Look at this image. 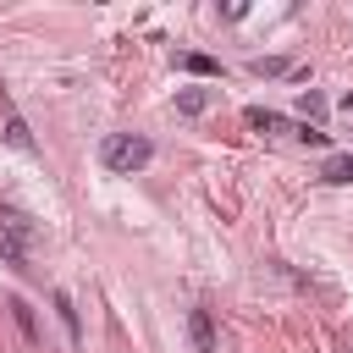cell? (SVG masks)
I'll return each instance as SVG.
<instances>
[{
    "label": "cell",
    "mask_w": 353,
    "mask_h": 353,
    "mask_svg": "<svg viewBox=\"0 0 353 353\" xmlns=\"http://www.w3.org/2000/svg\"><path fill=\"white\" fill-rule=\"evenodd\" d=\"M33 243H39V221L17 204H0V259L11 270H28L33 265Z\"/></svg>",
    "instance_id": "cell-1"
},
{
    "label": "cell",
    "mask_w": 353,
    "mask_h": 353,
    "mask_svg": "<svg viewBox=\"0 0 353 353\" xmlns=\"http://www.w3.org/2000/svg\"><path fill=\"white\" fill-rule=\"evenodd\" d=\"M149 160H154V143H149L143 132H110V138L99 143V165L116 171V176H132V171H143Z\"/></svg>",
    "instance_id": "cell-2"
},
{
    "label": "cell",
    "mask_w": 353,
    "mask_h": 353,
    "mask_svg": "<svg viewBox=\"0 0 353 353\" xmlns=\"http://www.w3.org/2000/svg\"><path fill=\"white\" fill-rule=\"evenodd\" d=\"M0 138L11 143V149H22V154H33L39 143H33V132H28V121L17 116V105H11V94L0 88Z\"/></svg>",
    "instance_id": "cell-3"
},
{
    "label": "cell",
    "mask_w": 353,
    "mask_h": 353,
    "mask_svg": "<svg viewBox=\"0 0 353 353\" xmlns=\"http://www.w3.org/2000/svg\"><path fill=\"white\" fill-rule=\"evenodd\" d=\"M188 336H193V353H221V342H215V320H210L204 303L188 309Z\"/></svg>",
    "instance_id": "cell-4"
},
{
    "label": "cell",
    "mask_w": 353,
    "mask_h": 353,
    "mask_svg": "<svg viewBox=\"0 0 353 353\" xmlns=\"http://www.w3.org/2000/svg\"><path fill=\"white\" fill-rule=\"evenodd\" d=\"M243 121H248L254 132H298L287 116H276V110H259V105H248V110H243Z\"/></svg>",
    "instance_id": "cell-5"
},
{
    "label": "cell",
    "mask_w": 353,
    "mask_h": 353,
    "mask_svg": "<svg viewBox=\"0 0 353 353\" xmlns=\"http://www.w3.org/2000/svg\"><path fill=\"white\" fill-rule=\"evenodd\" d=\"M176 66L193 72V77H215V72H221V61H215V55H199V50H176Z\"/></svg>",
    "instance_id": "cell-6"
},
{
    "label": "cell",
    "mask_w": 353,
    "mask_h": 353,
    "mask_svg": "<svg viewBox=\"0 0 353 353\" xmlns=\"http://www.w3.org/2000/svg\"><path fill=\"white\" fill-rule=\"evenodd\" d=\"M320 176L336 182V188H347V182H353V154H331V160L320 165Z\"/></svg>",
    "instance_id": "cell-7"
},
{
    "label": "cell",
    "mask_w": 353,
    "mask_h": 353,
    "mask_svg": "<svg viewBox=\"0 0 353 353\" xmlns=\"http://www.w3.org/2000/svg\"><path fill=\"white\" fill-rule=\"evenodd\" d=\"M55 314H61V325H66V336L77 342V336H83V325H77V309H72V292H55Z\"/></svg>",
    "instance_id": "cell-8"
},
{
    "label": "cell",
    "mask_w": 353,
    "mask_h": 353,
    "mask_svg": "<svg viewBox=\"0 0 353 353\" xmlns=\"http://www.w3.org/2000/svg\"><path fill=\"white\" fill-rule=\"evenodd\" d=\"M11 320H17V331H22L28 342H39V320H33V309H28L22 298H11Z\"/></svg>",
    "instance_id": "cell-9"
},
{
    "label": "cell",
    "mask_w": 353,
    "mask_h": 353,
    "mask_svg": "<svg viewBox=\"0 0 353 353\" xmlns=\"http://www.w3.org/2000/svg\"><path fill=\"white\" fill-rule=\"evenodd\" d=\"M248 72H254V77H287V72H292V61H281V55H259Z\"/></svg>",
    "instance_id": "cell-10"
},
{
    "label": "cell",
    "mask_w": 353,
    "mask_h": 353,
    "mask_svg": "<svg viewBox=\"0 0 353 353\" xmlns=\"http://www.w3.org/2000/svg\"><path fill=\"white\" fill-rule=\"evenodd\" d=\"M204 105H210L204 88H182V94H176V110H182V116H204Z\"/></svg>",
    "instance_id": "cell-11"
},
{
    "label": "cell",
    "mask_w": 353,
    "mask_h": 353,
    "mask_svg": "<svg viewBox=\"0 0 353 353\" xmlns=\"http://www.w3.org/2000/svg\"><path fill=\"white\" fill-rule=\"evenodd\" d=\"M298 110H303V116H325V99H320L314 88H303V94H298Z\"/></svg>",
    "instance_id": "cell-12"
},
{
    "label": "cell",
    "mask_w": 353,
    "mask_h": 353,
    "mask_svg": "<svg viewBox=\"0 0 353 353\" xmlns=\"http://www.w3.org/2000/svg\"><path fill=\"white\" fill-rule=\"evenodd\" d=\"M292 138H298V143H309V149H325V132H320V127H309V121H303Z\"/></svg>",
    "instance_id": "cell-13"
},
{
    "label": "cell",
    "mask_w": 353,
    "mask_h": 353,
    "mask_svg": "<svg viewBox=\"0 0 353 353\" xmlns=\"http://www.w3.org/2000/svg\"><path fill=\"white\" fill-rule=\"evenodd\" d=\"M342 110H347V116H353V94H347V99H342Z\"/></svg>",
    "instance_id": "cell-14"
},
{
    "label": "cell",
    "mask_w": 353,
    "mask_h": 353,
    "mask_svg": "<svg viewBox=\"0 0 353 353\" xmlns=\"http://www.w3.org/2000/svg\"><path fill=\"white\" fill-rule=\"evenodd\" d=\"M347 353H353V347H347Z\"/></svg>",
    "instance_id": "cell-15"
}]
</instances>
